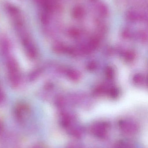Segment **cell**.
I'll return each instance as SVG.
<instances>
[{"label":"cell","mask_w":148,"mask_h":148,"mask_svg":"<svg viewBox=\"0 0 148 148\" xmlns=\"http://www.w3.org/2000/svg\"><path fill=\"white\" fill-rule=\"evenodd\" d=\"M85 14V10L81 6H76L73 8L72 15L75 19H81Z\"/></svg>","instance_id":"3957f363"},{"label":"cell","mask_w":148,"mask_h":148,"mask_svg":"<svg viewBox=\"0 0 148 148\" xmlns=\"http://www.w3.org/2000/svg\"><path fill=\"white\" fill-rule=\"evenodd\" d=\"M21 42L27 55L31 60H35L38 56V50L31 37L23 31L20 33Z\"/></svg>","instance_id":"7a4b0ae2"},{"label":"cell","mask_w":148,"mask_h":148,"mask_svg":"<svg viewBox=\"0 0 148 148\" xmlns=\"http://www.w3.org/2000/svg\"><path fill=\"white\" fill-rule=\"evenodd\" d=\"M98 10L99 13L101 15L106 16L108 13V10L105 4L103 3H100L98 6Z\"/></svg>","instance_id":"5b68a950"},{"label":"cell","mask_w":148,"mask_h":148,"mask_svg":"<svg viewBox=\"0 0 148 148\" xmlns=\"http://www.w3.org/2000/svg\"><path fill=\"white\" fill-rule=\"evenodd\" d=\"M4 99V93L0 84V103L3 101Z\"/></svg>","instance_id":"8992f818"},{"label":"cell","mask_w":148,"mask_h":148,"mask_svg":"<svg viewBox=\"0 0 148 148\" xmlns=\"http://www.w3.org/2000/svg\"><path fill=\"white\" fill-rule=\"evenodd\" d=\"M143 17L140 14L133 10L129 11L127 14V18L131 21H137L143 19Z\"/></svg>","instance_id":"277c9868"},{"label":"cell","mask_w":148,"mask_h":148,"mask_svg":"<svg viewBox=\"0 0 148 148\" xmlns=\"http://www.w3.org/2000/svg\"><path fill=\"white\" fill-rule=\"evenodd\" d=\"M6 67L10 83L12 87L16 88L21 81V71L17 61L13 57H10L7 60Z\"/></svg>","instance_id":"6da1fadb"}]
</instances>
